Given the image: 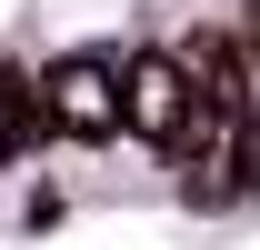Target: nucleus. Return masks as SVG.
Returning <instances> with one entry per match:
<instances>
[{"label":"nucleus","instance_id":"f257e3e1","mask_svg":"<svg viewBox=\"0 0 260 250\" xmlns=\"http://www.w3.org/2000/svg\"><path fill=\"white\" fill-rule=\"evenodd\" d=\"M50 100H60V130H70V140H120V130H130V60L70 50V60H50Z\"/></svg>","mask_w":260,"mask_h":250},{"label":"nucleus","instance_id":"f03ea898","mask_svg":"<svg viewBox=\"0 0 260 250\" xmlns=\"http://www.w3.org/2000/svg\"><path fill=\"white\" fill-rule=\"evenodd\" d=\"M200 110V80L180 70V50H130V140H180V120Z\"/></svg>","mask_w":260,"mask_h":250},{"label":"nucleus","instance_id":"7ed1b4c3","mask_svg":"<svg viewBox=\"0 0 260 250\" xmlns=\"http://www.w3.org/2000/svg\"><path fill=\"white\" fill-rule=\"evenodd\" d=\"M0 130H10V150H40V140H60V100H50V70L0 60Z\"/></svg>","mask_w":260,"mask_h":250},{"label":"nucleus","instance_id":"20e7f679","mask_svg":"<svg viewBox=\"0 0 260 250\" xmlns=\"http://www.w3.org/2000/svg\"><path fill=\"white\" fill-rule=\"evenodd\" d=\"M230 40H240V60L260 70V0H240V30H230Z\"/></svg>","mask_w":260,"mask_h":250},{"label":"nucleus","instance_id":"39448f33","mask_svg":"<svg viewBox=\"0 0 260 250\" xmlns=\"http://www.w3.org/2000/svg\"><path fill=\"white\" fill-rule=\"evenodd\" d=\"M250 190H260V110H250Z\"/></svg>","mask_w":260,"mask_h":250},{"label":"nucleus","instance_id":"423d86ee","mask_svg":"<svg viewBox=\"0 0 260 250\" xmlns=\"http://www.w3.org/2000/svg\"><path fill=\"white\" fill-rule=\"evenodd\" d=\"M0 160H20V150H10V130H0Z\"/></svg>","mask_w":260,"mask_h":250}]
</instances>
